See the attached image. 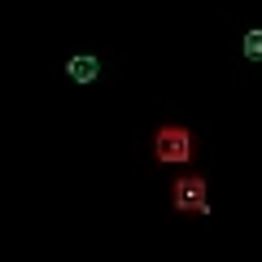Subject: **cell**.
<instances>
[{
	"instance_id": "obj_1",
	"label": "cell",
	"mask_w": 262,
	"mask_h": 262,
	"mask_svg": "<svg viewBox=\"0 0 262 262\" xmlns=\"http://www.w3.org/2000/svg\"><path fill=\"white\" fill-rule=\"evenodd\" d=\"M153 158L162 166H188L196 158V136L179 122H166V127L153 131Z\"/></svg>"
},
{
	"instance_id": "obj_2",
	"label": "cell",
	"mask_w": 262,
	"mask_h": 262,
	"mask_svg": "<svg viewBox=\"0 0 262 262\" xmlns=\"http://www.w3.org/2000/svg\"><path fill=\"white\" fill-rule=\"evenodd\" d=\"M170 206L188 219H206L210 214V179L206 175H179L170 184Z\"/></svg>"
},
{
	"instance_id": "obj_3",
	"label": "cell",
	"mask_w": 262,
	"mask_h": 262,
	"mask_svg": "<svg viewBox=\"0 0 262 262\" xmlns=\"http://www.w3.org/2000/svg\"><path fill=\"white\" fill-rule=\"evenodd\" d=\"M66 75L75 79V83H92V79L101 75V61H96L92 53H79V57H70V61H66Z\"/></svg>"
},
{
	"instance_id": "obj_4",
	"label": "cell",
	"mask_w": 262,
	"mask_h": 262,
	"mask_svg": "<svg viewBox=\"0 0 262 262\" xmlns=\"http://www.w3.org/2000/svg\"><path fill=\"white\" fill-rule=\"evenodd\" d=\"M241 53L249 57V61H262V31L253 27V31H245V39H241Z\"/></svg>"
}]
</instances>
